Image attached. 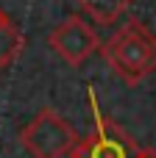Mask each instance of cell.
<instances>
[{
  "mask_svg": "<svg viewBox=\"0 0 156 158\" xmlns=\"http://www.w3.org/2000/svg\"><path fill=\"white\" fill-rule=\"evenodd\" d=\"M100 50L109 69L128 86L142 83L156 72V36L140 19H128Z\"/></svg>",
  "mask_w": 156,
  "mask_h": 158,
  "instance_id": "cell-1",
  "label": "cell"
},
{
  "mask_svg": "<svg viewBox=\"0 0 156 158\" xmlns=\"http://www.w3.org/2000/svg\"><path fill=\"white\" fill-rule=\"evenodd\" d=\"M87 100H89V111H92V131L78 139V144L73 147L70 158H137L140 147L137 142L112 119L100 111L98 94L89 86L87 89Z\"/></svg>",
  "mask_w": 156,
  "mask_h": 158,
  "instance_id": "cell-2",
  "label": "cell"
},
{
  "mask_svg": "<svg viewBox=\"0 0 156 158\" xmlns=\"http://www.w3.org/2000/svg\"><path fill=\"white\" fill-rule=\"evenodd\" d=\"M20 144L31 158H70L78 144V133L53 108H42L20 131Z\"/></svg>",
  "mask_w": 156,
  "mask_h": 158,
  "instance_id": "cell-3",
  "label": "cell"
},
{
  "mask_svg": "<svg viewBox=\"0 0 156 158\" xmlns=\"http://www.w3.org/2000/svg\"><path fill=\"white\" fill-rule=\"evenodd\" d=\"M47 42H50L53 53H56L67 67H81L95 50H100V39H98L95 28H92L84 17H78V14H73V17H67L64 22H59V25L50 31Z\"/></svg>",
  "mask_w": 156,
  "mask_h": 158,
  "instance_id": "cell-4",
  "label": "cell"
},
{
  "mask_svg": "<svg viewBox=\"0 0 156 158\" xmlns=\"http://www.w3.org/2000/svg\"><path fill=\"white\" fill-rule=\"evenodd\" d=\"M134 0H78V8L81 14H89L92 22L98 25H112L120 14L128 11Z\"/></svg>",
  "mask_w": 156,
  "mask_h": 158,
  "instance_id": "cell-5",
  "label": "cell"
},
{
  "mask_svg": "<svg viewBox=\"0 0 156 158\" xmlns=\"http://www.w3.org/2000/svg\"><path fill=\"white\" fill-rule=\"evenodd\" d=\"M22 47H25V39H22V33L14 25H8L6 31H0V69H6L22 53Z\"/></svg>",
  "mask_w": 156,
  "mask_h": 158,
  "instance_id": "cell-6",
  "label": "cell"
},
{
  "mask_svg": "<svg viewBox=\"0 0 156 158\" xmlns=\"http://www.w3.org/2000/svg\"><path fill=\"white\" fill-rule=\"evenodd\" d=\"M137 158H156V150H154V147H140Z\"/></svg>",
  "mask_w": 156,
  "mask_h": 158,
  "instance_id": "cell-7",
  "label": "cell"
},
{
  "mask_svg": "<svg viewBox=\"0 0 156 158\" xmlns=\"http://www.w3.org/2000/svg\"><path fill=\"white\" fill-rule=\"evenodd\" d=\"M8 25H11V19H8V14H6V11L0 8V31H6Z\"/></svg>",
  "mask_w": 156,
  "mask_h": 158,
  "instance_id": "cell-8",
  "label": "cell"
}]
</instances>
